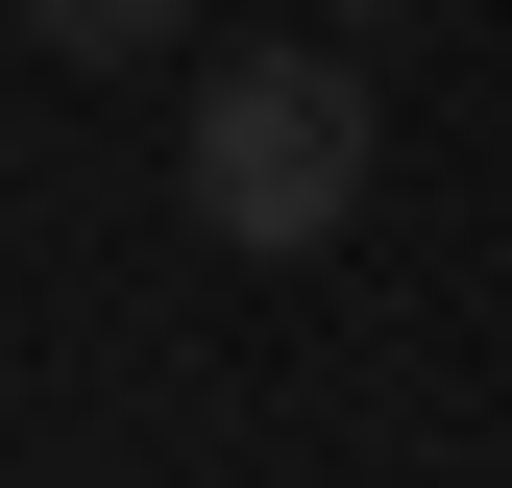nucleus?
I'll return each mask as SVG.
<instances>
[{"label":"nucleus","instance_id":"2","mask_svg":"<svg viewBox=\"0 0 512 488\" xmlns=\"http://www.w3.org/2000/svg\"><path fill=\"white\" fill-rule=\"evenodd\" d=\"M25 49H74V74H147V49H196V0H25Z\"/></svg>","mask_w":512,"mask_h":488},{"label":"nucleus","instance_id":"1","mask_svg":"<svg viewBox=\"0 0 512 488\" xmlns=\"http://www.w3.org/2000/svg\"><path fill=\"white\" fill-rule=\"evenodd\" d=\"M366 49H220L196 74V122H171V196H196L244 269H293V244H342L366 220Z\"/></svg>","mask_w":512,"mask_h":488}]
</instances>
